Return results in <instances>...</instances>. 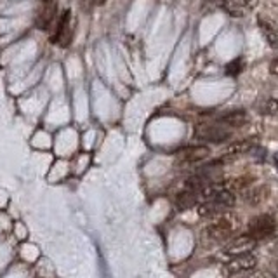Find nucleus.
Segmentation results:
<instances>
[{
    "label": "nucleus",
    "mask_w": 278,
    "mask_h": 278,
    "mask_svg": "<svg viewBox=\"0 0 278 278\" xmlns=\"http://www.w3.org/2000/svg\"><path fill=\"white\" fill-rule=\"evenodd\" d=\"M238 230H240L238 216L233 214V212L223 211L218 214V218L208 224L205 233H207L208 238L223 242V240H230L231 236H235Z\"/></svg>",
    "instance_id": "1"
},
{
    "label": "nucleus",
    "mask_w": 278,
    "mask_h": 278,
    "mask_svg": "<svg viewBox=\"0 0 278 278\" xmlns=\"http://www.w3.org/2000/svg\"><path fill=\"white\" fill-rule=\"evenodd\" d=\"M195 136L203 141L211 143H223L231 136L230 130L224 127V124L221 122H200L195 125Z\"/></svg>",
    "instance_id": "2"
},
{
    "label": "nucleus",
    "mask_w": 278,
    "mask_h": 278,
    "mask_svg": "<svg viewBox=\"0 0 278 278\" xmlns=\"http://www.w3.org/2000/svg\"><path fill=\"white\" fill-rule=\"evenodd\" d=\"M276 230V223L271 216L263 214V216H257L249 223V235L256 240H263L271 236Z\"/></svg>",
    "instance_id": "3"
},
{
    "label": "nucleus",
    "mask_w": 278,
    "mask_h": 278,
    "mask_svg": "<svg viewBox=\"0 0 278 278\" xmlns=\"http://www.w3.org/2000/svg\"><path fill=\"white\" fill-rule=\"evenodd\" d=\"M256 249V238H252L251 235H242L233 238L230 244L224 245V254L226 256H242V254H251Z\"/></svg>",
    "instance_id": "4"
},
{
    "label": "nucleus",
    "mask_w": 278,
    "mask_h": 278,
    "mask_svg": "<svg viewBox=\"0 0 278 278\" xmlns=\"http://www.w3.org/2000/svg\"><path fill=\"white\" fill-rule=\"evenodd\" d=\"M257 264V257L254 254H242V256H233L230 261L226 263V269L233 275L244 271H251L254 269Z\"/></svg>",
    "instance_id": "5"
},
{
    "label": "nucleus",
    "mask_w": 278,
    "mask_h": 278,
    "mask_svg": "<svg viewBox=\"0 0 278 278\" xmlns=\"http://www.w3.org/2000/svg\"><path fill=\"white\" fill-rule=\"evenodd\" d=\"M70 19H72V12L64 11L63 14H61V18L58 19V24H56V31H54V37H52V42H58L59 46H68L70 40H72Z\"/></svg>",
    "instance_id": "6"
},
{
    "label": "nucleus",
    "mask_w": 278,
    "mask_h": 278,
    "mask_svg": "<svg viewBox=\"0 0 278 278\" xmlns=\"http://www.w3.org/2000/svg\"><path fill=\"white\" fill-rule=\"evenodd\" d=\"M207 157H208L207 146H191V148H186L185 151H181L179 160L185 163H191V162H200Z\"/></svg>",
    "instance_id": "7"
},
{
    "label": "nucleus",
    "mask_w": 278,
    "mask_h": 278,
    "mask_svg": "<svg viewBox=\"0 0 278 278\" xmlns=\"http://www.w3.org/2000/svg\"><path fill=\"white\" fill-rule=\"evenodd\" d=\"M198 200H200V197H198L197 191H193V190H190V188H186L185 191H181V193H179L178 197H176V205H178L179 211H186V208L197 205Z\"/></svg>",
    "instance_id": "8"
},
{
    "label": "nucleus",
    "mask_w": 278,
    "mask_h": 278,
    "mask_svg": "<svg viewBox=\"0 0 278 278\" xmlns=\"http://www.w3.org/2000/svg\"><path fill=\"white\" fill-rule=\"evenodd\" d=\"M256 141L254 139H242V141H236L226 148V157H236V155H244L247 151L254 148Z\"/></svg>",
    "instance_id": "9"
},
{
    "label": "nucleus",
    "mask_w": 278,
    "mask_h": 278,
    "mask_svg": "<svg viewBox=\"0 0 278 278\" xmlns=\"http://www.w3.org/2000/svg\"><path fill=\"white\" fill-rule=\"evenodd\" d=\"M221 124L224 125H231V127H238V125H244L247 122V113L244 110H235V112L226 113L224 117L219 118Z\"/></svg>",
    "instance_id": "10"
},
{
    "label": "nucleus",
    "mask_w": 278,
    "mask_h": 278,
    "mask_svg": "<svg viewBox=\"0 0 278 278\" xmlns=\"http://www.w3.org/2000/svg\"><path fill=\"white\" fill-rule=\"evenodd\" d=\"M259 28H261V31H263L264 39H266V42L269 44V46L276 47L278 46V31L273 28V24L269 21H264L263 18H259Z\"/></svg>",
    "instance_id": "11"
},
{
    "label": "nucleus",
    "mask_w": 278,
    "mask_h": 278,
    "mask_svg": "<svg viewBox=\"0 0 278 278\" xmlns=\"http://www.w3.org/2000/svg\"><path fill=\"white\" fill-rule=\"evenodd\" d=\"M268 193H269V190L266 186H257V188H252V190L245 191V200H247L251 205H257V203H261L268 197Z\"/></svg>",
    "instance_id": "12"
},
{
    "label": "nucleus",
    "mask_w": 278,
    "mask_h": 278,
    "mask_svg": "<svg viewBox=\"0 0 278 278\" xmlns=\"http://www.w3.org/2000/svg\"><path fill=\"white\" fill-rule=\"evenodd\" d=\"M244 68H245V61L242 58H236L224 66V73H226L228 77H238L240 73L244 72Z\"/></svg>",
    "instance_id": "13"
},
{
    "label": "nucleus",
    "mask_w": 278,
    "mask_h": 278,
    "mask_svg": "<svg viewBox=\"0 0 278 278\" xmlns=\"http://www.w3.org/2000/svg\"><path fill=\"white\" fill-rule=\"evenodd\" d=\"M54 14H56L54 6H49V7H46V9H42V14H40V18H39V26L44 28V30H47L49 24H51L52 19H54Z\"/></svg>",
    "instance_id": "14"
},
{
    "label": "nucleus",
    "mask_w": 278,
    "mask_h": 278,
    "mask_svg": "<svg viewBox=\"0 0 278 278\" xmlns=\"http://www.w3.org/2000/svg\"><path fill=\"white\" fill-rule=\"evenodd\" d=\"M242 9H244V7L240 6L238 2L233 4V2H230V0H228L226 6H224V11H226L228 14H231L233 18H242V16H244V11Z\"/></svg>",
    "instance_id": "15"
},
{
    "label": "nucleus",
    "mask_w": 278,
    "mask_h": 278,
    "mask_svg": "<svg viewBox=\"0 0 278 278\" xmlns=\"http://www.w3.org/2000/svg\"><path fill=\"white\" fill-rule=\"evenodd\" d=\"M263 113H266V115H275V113H278V101L275 97H269L268 101H264Z\"/></svg>",
    "instance_id": "16"
},
{
    "label": "nucleus",
    "mask_w": 278,
    "mask_h": 278,
    "mask_svg": "<svg viewBox=\"0 0 278 278\" xmlns=\"http://www.w3.org/2000/svg\"><path fill=\"white\" fill-rule=\"evenodd\" d=\"M228 0H203V9H224Z\"/></svg>",
    "instance_id": "17"
},
{
    "label": "nucleus",
    "mask_w": 278,
    "mask_h": 278,
    "mask_svg": "<svg viewBox=\"0 0 278 278\" xmlns=\"http://www.w3.org/2000/svg\"><path fill=\"white\" fill-rule=\"evenodd\" d=\"M242 278H275V276H273L271 271H252Z\"/></svg>",
    "instance_id": "18"
},
{
    "label": "nucleus",
    "mask_w": 278,
    "mask_h": 278,
    "mask_svg": "<svg viewBox=\"0 0 278 278\" xmlns=\"http://www.w3.org/2000/svg\"><path fill=\"white\" fill-rule=\"evenodd\" d=\"M236 2H238L244 9H256L257 4H259V0H236Z\"/></svg>",
    "instance_id": "19"
},
{
    "label": "nucleus",
    "mask_w": 278,
    "mask_h": 278,
    "mask_svg": "<svg viewBox=\"0 0 278 278\" xmlns=\"http://www.w3.org/2000/svg\"><path fill=\"white\" fill-rule=\"evenodd\" d=\"M269 72H271L273 75H278V58L269 64Z\"/></svg>",
    "instance_id": "20"
},
{
    "label": "nucleus",
    "mask_w": 278,
    "mask_h": 278,
    "mask_svg": "<svg viewBox=\"0 0 278 278\" xmlns=\"http://www.w3.org/2000/svg\"><path fill=\"white\" fill-rule=\"evenodd\" d=\"M273 162H275V165L278 167V151H276L275 155H273Z\"/></svg>",
    "instance_id": "21"
},
{
    "label": "nucleus",
    "mask_w": 278,
    "mask_h": 278,
    "mask_svg": "<svg viewBox=\"0 0 278 278\" xmlns=\"http://www.w3.org/2000/svg\"><path fill=\"white\" fill-rule=\"evenodd\" d=\"M273 247H275V251L278 252V236H276V240H275V245H273Z\"/></svg>",
    "instance_id": "22"
},
{
    "label": "nucleus",
    "mask_w": 278,
    "mask_h": 278,
    "mask_svg": "<svg viewBox=\"0 0 278 278\" xmlns=\"http://www.w3.org/2000/svg\"><path fill=\"white\" fill-rule=\"evenodd\" d=\"M105 2V0H96V4H103Z\"/></svg>",
    "instance_id": "23"
},
{
    "label": "nucleus",
    "mask_w": 278,
    "mask_h": 278,
    "mask_svg": "<svg viewBox=\"0 0 278 278\" xmlns=\"http://www.w3.org/2000/svg\"><path fill=\"white\" fill-rule=\"evenodd\" d=\"M42 2H46V4H49V2H51V0H42Z\"/></svg>",
    "instance_id": "24"
}]
</instances>
